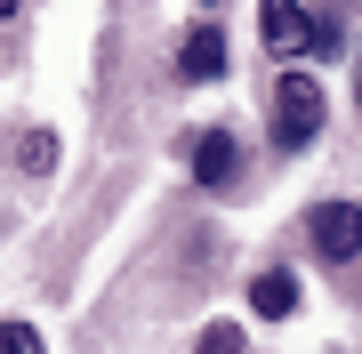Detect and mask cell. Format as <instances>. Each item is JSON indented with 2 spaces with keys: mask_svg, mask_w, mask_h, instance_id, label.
Wrapping results in <instances>:
<instances>
[{
  "mask_svg": "<svg viewBox=\"0 0 362 354\" xmlns=\"http://www.w3.org/2000/svg\"><path fill=\"white\" fill-rule=\"evenodd\" d=\"M258 40L274 49V65L306 57L314 49V8H306V0H258Z\"/></svg>",
  "mask_w": 362,
  "mask_h": 354,
  "instance_id": "3957f363",
  "label": "cell"
},
{
  "mask_svg": "<svg viewBox=\"0 0 362 354\" xmlns=\"http://www.w3.org/2000/svg\"><path fill=\"white\" fill-rule=\"evenodd\" d=\"M194 354H242V330H233V322H209Z\"/></svg>",
  "mask_w": 362,
  "mask_h": 354,
  "instance_id": "30bf717a",
  "label": "cell"
},
{
  "mask_svg": "<svg viewBox=\"0 0 362 354\" xmlns=\"http://www.w3.org/2000/svg\"><path fill=\"white\" fill-rule=\"evenodd\" d=\"M306 57H346V8H322V16H314V49Z\"/></svg>",
  "mask_w": 362,
  "mask_h": 354,
  "instance_id": "ba28073f",
  "label": "cell"
},
{
  "mask_svg": "<svg viewBox=\"0 0 362 354\" xmlns=\"http://www.w3.org/2000/svg\"><path fill=\"white\" fill-rule=\"evenodd\" d=\"M202 8H209V0H202Z\"/></svg>",
  "mask_w": 362,
  "mask_h": 354,
  "instance_id": "4fadbf2b",
  "label": "cell"
},
{
  "mask_svg": "<svg viewBox=\"0 0 362 354\" xmlns=\"http://www.w3.org/2000/svg\"><path fill=\"white\" fill-rule=\"evenodd\" d=\"M298 306H306V298H298V274H290V266L250 274V314H258V322H290Z\"/></svg>",
  "mask_w": 362,
  "mask_h": 354,
  "instance_id": "8992f818",
  "label": "cell"
},
{
  "mask_svg": "<svg viewBox=\"0 0 362 354\" xmlns=\"http://www.w3.org/2000/svg\"><path fill=\"white\" fill-rule=\"evenodd\" d=\"M16 170L49 177V170H57V137H49V129H25V137H16Z\"/></svg>",
  "mask_w": 362,
  "mask_h": 354,
  "instance_id": "52a82bcc",
  "label": "cell"
},
{
  "mask_svg": "<svg viewBox=\"0 0 362 354\" xmlns=\"http://www.w3.org/2000/svg\"><path fill=\"white\" fill-rule=\"evenodd\" d=\"M322 113H330L322 81H314V73H282L274 97H266V145H274V153H306V145L322 137Z\"/></svg>",
  "mask_w": 362,
  "mask_h": 354,
  "instance_id": "6da1fadb",
  "label": "cell"
},
{
  "mask_svg": "<svg viewBox=\"0 0 362 354\" xmlns=\"http://www.w3.org/2000/svg\"><path fill=\"white\" fill-rule=\"evenodd\" d=\"M0 16H25V0H0Z\"/></svg>",
  "mask_w": 362,
  "mask_h": 354,
  "instance_id": "8fae6325",
  "label": "cell"
},
{
  "mask_svg": "<svg viewBox=\"0 0 362 354\" xmlns=\"http://www.w3.org/2000/svg\"><path fill=\"white\" fill-rule=\"evenodd\" d=\"M0 354H40V330L33 322H0Z\"/></svg>",
  "mask_w": 362,
  "mask_h": 354,
  "instance_id": "9c48e42d",
  "label": "cell"
},
{
  "mask_svg": "<svg viewBox=\"0 0 362 354\" xmlns=\"http://www.w3.org/2000/svg\"><path fill=\"white\" fill-rule=\"evenodd\" d=\"M354 97H362V73H354Z\"/></svg>",
  "mask_w": 362,
  "mask_h": 354,
  "instance_id": "7c38bea8",
  "label": "cell"
},
{
  "mask_svg": "<svg viewBox=\"0 0 362 354\" xmlns=\"http://www.w3.org/2000/svg\"><path fill=\"white\" fill-rule=\"evenodd\" d=\"M242 177V137L233 129H202L194 137V185H233Z\"/></svg>",
  "mask_w": 362,
  "mask_h": 354,
  "instance_id": "5b68a950",
  "label": "cell"
},
{
  "mask_svg": "<svg viewBox=\"0 0 362 354\" xmlns=\"http://www.w3.org/2000/svg\"><path fill=\"white\" fill-rule=\"evenodd\" d=\"M306 242L322 266H354L362 258V201H314L306 210Z\"/></svg>",
  "mask_w": 362,
  "mask_h": 354,
  "instance_id": "7a4b0ae2",
  "label": "cell"
},
{
  "mask_svg": "<svg viewBox=\"0 0 362 354\" xmlns=\"http://www.w3.org/2000/svg\"><path fill=\"white\" fill-rule=\"evenodd\" d=\"M177 81H185V89L226 81V33H218V25H194V33L177 40Z\"/></svg>",
  "mask_w": 362,
  "mask_h": 354,
  "instance_id": "277c9868",
  "label": "cell"
}]
</instances>
